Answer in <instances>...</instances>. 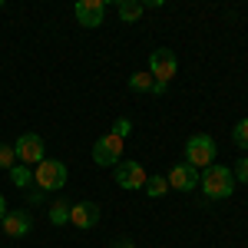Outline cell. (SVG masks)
Returning <instances> with one entry per match:
<instances>
[{
  "label": "cell",
  "mask_w": 248,
  "mask_h": 248,
  "mask_svg": "<svg viewBox=\"0 0 248 248\" xmlns=\"http://www.w3.org/2000/svg\"><path fill=\"white\" fill-rule=\"evenodd\" d=\"M14 149H17L20 166H37V162H43V139L37 133H23L14 142Z\"/></svg>",
  "instance_id": "52a82bcc"
},
{
  "label": "cell",
  "mask_w": 248,
  "mask_h": 248,
  "mask_svg": "<svg viewBox=\"0 0 248 248\" xmlns=\"http://www.w3.org/2000/svg\"><path fill=\"white\" fill-rule=\"evenodd\" d=\"M133 133V119H126V116H119L113 123V136H119V139H126V136Z\"/></svg>",
  "instance_id": "d6986e66"
},
{
  "label": "cell",
  "mask_w": 248,
  "mask_h": 248,
  "mask_svg": "<svg viewBox=\"0 0 248 248\" xmlns=\"http://www.w3.org/2000/svg\"><path fill=\"white\" fill-rule=\"evenodd\" d=\"M70 222L77 229H93L96 222H99V205L96 202H77V205H70Z\"/></svg>",
  "instance_id": "8fae6325"
},
{
  "label": "cell",
  "mask_w": 248,
  "mask_h": 248,
  "mask_svg": "<svg viewBox=\"0 0 248 248\" xmlns=\"http://www.w3.org/2000/svg\"><path fill=\"white\" fill-rule=\"evenodd\" d=\"M0 7H3V0H0Z\"/></svg>",
  "instance_id": "603a6c76"
},
{
  "label": "cell",
  "mask_w": 248,
  "mask_h": 248,
  "mask_svg": "<svg viewBox=\"0 0 248 248\" xmlns=\"http://www.w3.org/2000/svg\"><path fill=\"white\" fill-rule=\"evenodd\" d=\"M232 142H235L238 149H248V116L235 123V129H232Z\"/></svg>",
  "instance_id": "2e32d148"
},
{
  "label": "cell",
  "mask_w": 248,
  "mask_h": 248,
  "mask_svg": "<svg viewBox=\"0 0 248 248\" xmlns=\"http://www.w3.org/2000/svg\"><path fill=\"white\" fill-rule=\"evenodd\" d=\"M166 182H169V189H179V192H192L199 186V169L189 166V162H175L166 175Z\"/></svg>",
  "instance_id": "ba28073f"
},
{
  "label": "cell",
  "mask_w": 248,
  "mask_h": 248,
  "mask_svg": "<svg viewBox=\"0 0 248 248\" xmlns=\"http://www.w3.org/2000/svg\"><path fill=\"white\" fill-rule=\"evenodd\" d=\"M14 166H17V149L0 142V169H14Z\"/></svg>",
  "instance_id": "ac0fdd59"
},
{
  "label": "cell",
  "mask_w": 248,
  "mask_h": 248,
  "mask_svg": "<svg viewBox=\"0 0 248 248\" xmlns=\"http://www.w3.org/2000/svg\"><path fill=\"white\" fill-rule=\"evenodd\" d=\"M146 192L159 199V195H166L169 192V182H166V175H153V179H146Z\"/></svg>",
  "instance_id": "e0dca14e"
},
{
  "label": "cell",
  "mask_w": 248,
  "mask_h": 248,
  "mask_svg": "<svg viewBox=\"0 0 248 248\" xmlns=\"http://www.w3.org/2000/svg\"><path fill=\"white\" fill-rule=\"evenodd\" d=\"M46 215H50L53 225H66V222H70V205H66V202H53Z\"/></svg>",
  "instance_id": "9a60e30c"
},
{
  "label": "cell",
  "mask_w": 248,
  "mask_h": 248,
  "mask_svg": "<svg viewBox=\"0 0 248 248\" xmlns=\"http://www.w3.org/2000/svg\"><path fill=\"white\" fill-rule=\"evenodd\" d=\"M10 182H14V186H17V189H27V186H30V182H33V169H30V166H14V169H10Z\"/></svg>",
  "instance_id": "4fadbf2b"
},
{
  "label": "cell",
  "mask_w": 248,
  "mask_h": 248,
  "mask_svg": "<svg viewBox=\"0 0 248 248\" xmlns=\"http://www.w3.org/2000/svg\"><path fill=\"white\" fill-rule=\"evenodd\" d=\"M0 225H3V235H7V238H27L30 229H33V218H30L27 209L23 212H7Z\"/></svg>",
  "instance_id": "30bf717a"
},
{
  "label": "cell",
  "mask_w": 248,
  "mask_h": 248,
  "mask_svg": "<svg viewBox=\"0 0 248 248\" xmlns=\"http://www.w3.org/2000/svg\"><path fill=\"white\" fill-rule=\"evenodd\" d=\"M113 248H136V245H133V238H116Z\"/></svg>",
  "instance_id": "44dd1931"
},
{
  "label": "cell",
  "mask_w": 248,
  "mask_h": 248,
  "mask_svg": "<svg viewBox=\"0 0 248 248\" xmlns=\"http://www.w3.org/2000/svg\"><path fill=\"white\" fill-rule=\"evenodd\" d=\"M232 175H235L238 182H245V186H248V159H238V166L232 169Z\"/></svg>",
  "instance_id": "ffe728a7"
},
{
  "label": "cell",
  "mask_w": 248,
  "mask_h": 248,
  "mask_svg": "<svg viewBox=\"0 0 248 248\" xmlns=\"http://www.w3.org/2000/svg\"><path fill=\"white\" fill-rule=\"evenodd\" d=\"M116 10H119V17L126 20V23H136V20L142 17V3L139 0H119Z\"/></svg>",
  "instance_id": "7c38bea8"
},
{
  "label": "cell",
  "mask_w": 248,
  "mask_h": 248,
  "mask_svg": "<svg viewBox=\"0 0 248 248\" xmlns=\"http://www.w3.org/2000/svg\"><path fill=\"white\" fill-rule=\"evenodd\" d=\"M73 14H77L79 27H99L103 23V17H106V3L103 0H79L77 7H73Z\"/></svg>",
  "instance_id": "9c48e42d"
},
{
  "label": "cell",
  "mask_w": 248,
  "mask_h": 248,
  "mask_svg": "<svg viewBox=\"0 0 248 248\" xmlns=\"http://www.w3.org/2000/svg\"><path fill=\"white\" fill-rule=\"evenodd\" d=\"M175 70H179V60H175L172 50H166V46L153 50V57H149V77H153L155 83L169 86V79L175 77Z\"/></svg>",
  "instance_id": "277c9868"
},
{
  "label": "cell",
  "mask_w": 248,
  "mask_h": 248,
  "mask_svg": "<svg viewBox=\"0 0 248 248\" xmlns=\"http://www.w3.org/2000/svg\"><path fill=\"white\" fill-rule=\"evenodd\" d=\"M155 79L149 77V73H133V79H129V90H136V93H153Z\"/></svg>",
  "instance_id": "5bb4252c"
},
{
  "label": "cell",
  "mask_w": 248,
  "mask_h": 248,
  "mask_svg": "<svg viewBox=\"0 0 248 248\" xmlns=\"http://www.w3.org/2000/svg\"><path fill=\"white\" fill-rule=\"evenodd\" d=\"M199 186H202V192L209 199H229L235 192V175L225 166H209L205 175H199Z\"/></svg>",
  "instance_id": "6da1fadb"
},
{
  "label": "cell",
  "mask_w": 248,
  "mask_h": 248,
  "mask_svg": "<svg viewBox=\"0 0 248 248\" xmlns=\"http://www.w3.org/2000/svg\"><path fill=\"white\" fill-rule=\"evenodd\" d=\"M3 215H7V199L0 195V222H3Z\"/></svg>",
  "instance_id": "7402d4cb"
},
{
  "label": "cell",
  "mask_w": 248,
  "mask_h": 248,
  "mask_svg": "<svg viewBox=\"0 0 248 248\" xmlns=\"http://www.w3.org/2000/svg\"><path fill=\"white\" fill-rule=\"evenodd\" d=\"M116 186L119 189H129V192H136V189H146V169L139 166V162H133V159H123L119 166H116Z\"/></svg>",
  "instance_id": "8992f818"
},
{
  "label": "cell",
  "mask_w": 248,
  "mask_h": 248,
  "mask_svg": "<svg viewBox=\"0 0 248 248\" xmlns=\"http://www.w3.org/2000/svg\"><path fill=\"white\" fill-rule=\"evenodd\" d=\"M33 182H37L43 192H57L66 186V166L60 162V159H43L37 162V169H33Z\"/></svg>",
  "instance_id": "7a4b0ae2"
},
{
  "label": "cell",
  "mask_w": 248,
  "mask_h": 248,
  "mask_svg": "<svg viewBox=\"0 0 248 248\" xmlns=\"http://www.w3.org/2000/svg\"><path fill=\"white\" fill-rule=\"evenodd\" d=\"M186 159H189V166H195V169H209L212 159H215V139L205 136V133L189 136V142H186Z\"/></svg>",
  "instance_id": "3957f363"
},
{
  "label": "cell",
  "mask_w": 248,
  "mask_h": 248,
  "mask_svg": "<svg viewBox=\"0 0 248 248\" xmlns=\"http://www.w3.org/2000/svg\"><path fill=\"white\" fill-rule=\"evenodd\" d=\"M93 162L96 166H119V162H123V139L113 136V133H106L103 139H96Z\"/></svg>",
  "instance_id": "5b68a950"
}]
</instances>
